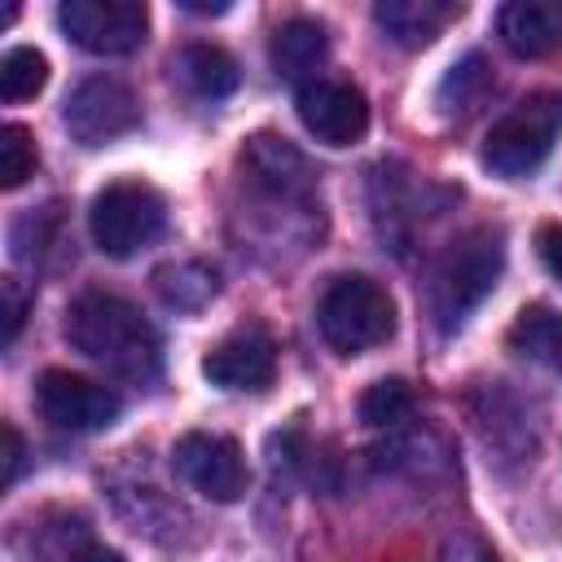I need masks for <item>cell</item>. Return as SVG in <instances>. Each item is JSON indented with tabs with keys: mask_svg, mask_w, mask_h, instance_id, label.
<instances>
[{
	"mask_svg": "<svg viewBox=\"0 0 562 562\" xmlns=\"http://www.w3.org/2000/svg\"><path fill=\"white\" fill-rule=\"evenodd\" d=\"M457 13H461V4H448V0H382L373 9V22L382 26V35L391 44L426 48Z\"/></svg>",
	"mask_w": 562,
	"mask_h": 562,
	"instance_id": "15",
	"label": "cell"
},
{
	"mask_svg": "<svg viewBox=\"0 0 562 562\" xmlns=\"http://www.w3.org/2000/svg\"><path fill=\"white\" fill-rule=\"evenodd\" d=\"M202 373L224 391H263L277 373V342L263 325H237L202 356Z\"/></svg>",
	"mask_w": 562,
	"mask_h": 562,
	"instance_id": "11",
	"label": "cell"
},
{
	"mask_svg": "<svg viewBox=\"0 0 562 562\" xmlns=\"http://www.w3.org/2000/svg\"><path fill=\"white\" fill-rule=\"evenodd\" d=\"M66 338L75 351L97 360L105 373L127 382L158 378V334L136 303L105 290H83L66 312Z\"/></svg>",
	"mask_w": 562,
	"mask_h": 562,
	"instance_id": "1",
	"label": "cell"
},
{
	"mask_svg": "<svg viewBox=\"0 0 562 562\" xmlns=\"http://www.w3.org/2000/svg\"><path fill=\"white\" fill-rule=\"evenodd\" d=\"M329 53V35L316 18H290L277 26L272 44H268V57H272V70L285 79V83H312V75L321 70Z\"/></svg>",
	"mask_w": 562,
	"mask_h": 562,
	"instance_id": "16",
	"label": "cell"
},
{
	"mask_svg": "<svg viewBox=\"0 0 562 562\" xmlns=\"http://www.w3.org/2000/svg\"><path fill=\"white\" fill-rule=\"evenodd\" d=\"M88 228H92V241L105 255L127 259L140 246H149V241L162 237V228H167V202L145 180H114V184H105L92 198Z\"/></svg>",
	"mask_w": 562,
	"mask_h": 562,
	"instance_id": "5",
	"label": "cell"
},
{
	"mask_svg": "<svg viewBox=\"0 0 562 562\" xmlns=\"http://www.w3.org/2000/svg\"><path fill=\"white\" fill-rule=\"evenodd\" d=\"M496 31L509 53L544 57L562 44V0H514L496 13Z\"/></svg>",
	"mask_w": 562,
	"mask_h": 562,
	"instance_id": "13",
	"label": "cell"
},
{
	"mask_svg": "<svg viewBox=\"0 0 562 562\" xmlns=\"http://www.w3.org/2000/svg\"><path fill=\"white\" fill-rule=\"evenodd\" d=\"M61 119L79 145H110L140 123V105L127 83H119L110 75H92L70 88Z\"/></svg>",
	"mask_w": 562,
	"mask_h": 562,
	"instance_id": "9",
	"label": "cell"
},
{
	"mask_svg": "<svg viewBox=\"0 0 562 562\" xmlns=\"http://www.w3.org/2000/svg\"><path fill=\"white\" fill-rule=\"evenodd\" d=\"M88 562H123V558H119L114 549H105V544H97V549L88 553Z\"/></svg>",
	"mask_w": 562,
	"mask_h": 562,
	"instance_id": "28",
	"label": "cell"
},
{
	"mask_svg": "<svg viewBox=\"0 0 562 562\" xmlns=\"http://www.w3.org/2000/svg\"><path fill=\"white\" fill-rule=\"evenodd\" d=\"M241 176L255 189H268L272 198L307 193V162L281 136H250V145L241 149Z\"/></svg>",
	"mask_w": 562,
	"mask_h": 562,
	"instance_id": "14",
	"label": "cell"
},
{
	"mask_svg": "<svg viewBox=\"0 0 562 562\" xmlns=\"http://www.w3.org/2000/svg\"><path fill=\"white\" fill-rule=\"evenodd\" d=\"M536 250H540V263L562 281V224H544L536 237Z\"/></svg>",
	"mask_w": 562,
	"mask_h": 562,
	"instance_id": "27",
	"label": "cell"
},
{
	"mask_svg": "<svg viewBox=\"0 0 562 562\" xmlns=\"http://www.w3.org/2000/svg\"><path fill=\"white\" fill-rule=\"evenodd\" d=\"M171 465L193 492H202L206 501H220V505L237 501L250 483V470H246V457H241L237 439L211 435V430L180 435L176 448H171Z\"/></svg>",
	"mask_w": 562,
	"mask_h": 562,
	"instance_id": "7",
	"label": "cell"
},
{
	"mask_svg": "<svg viewBox=\"0 0 562 562\" xmlns=\"http://www.w3.org/2000/svg\"><path fill=\"white\" fill-rule=\"evenodd\" d=\"M299 119L321 145H356L369 127V101L356 83L312 79L299 88Z\"/></svg>",
	"mask_w": 562,
	"mask_h": 562,
	"instance_id": "10",
	"label": "cell"
},
{
	"mask_svg": "<svg viewBox=\"0 0 562 562\" xmlns=\"http://www.w3.org/2000/svg\"><path fill=\"white\" fill-rule=\"evenodd\" d=\"M413 413V391L400 378H382L360 395V422L364 426H395Z\"/></svg>",
	"mask_w": 562,
	"mask_h": 562,
	"instance_id": "22",
	"label": "cell"
},
{
	"mask_svg": "<svg viewBox=\"0 0 562 562\" xmlns=\"http://www.w3.org/2000/svg\"><path fill=\"white\" fill-rule=\"evenodd\" d=\"M487 88H492V66H487V57H483V53H470V57H461V61L443 75L435 101H439L443 114H465V110H474V105L483 101Z\"/></svg>",
	"mask_w": 562,
	"mask_h": 562,
	"instance_id": "20",
	"label": "cell"
},
{
	"mask_svg": "<svg viewBox=\"0 0 562 562\" xmlns=\"http://www.w3.org/2000/svg\"><path fill=\"white\" fill-rule=\"evenodd\" d=\"M509 347L544 369L562 373V316L553 307H522L509 325Z\"/></svg>",
	"mask_w": 562,
	"mask_h": 562,
	"instance_id": "18",
	"label": "cell"
},
{
	"mask_svg": "<svg viewBox=\"0 0 562 562\" xmlns=\"http://www.w3.org/2000/svg\"><path fill=\"white\" fill-rule=\"evenodd\" d=\"M35 404L48 426L75 430V435L105 430L123 413V400L110 386H101L83 373H70V369H44L35 382Z\"/></svg>",
	"mask_w": 562,
	"mask_h": 562,
	"instance_id": "8",
	"label": "cell"
},
{
	"mask_svg": "<svg viewBox=\"0 0 562 562\" xmlns=\"http://www.w3.org/2000/svg\"><path fill=\"white\" fill-rule=\"evenodd\" d=\"M35 162H40V154H35L31 132L22 123H4L0 127V184L18 189L26 176H35Z\"/></svg>",
	"mask_w": 562,
	"mask_h": 562,
	"instance_id": "23",
	"label": "cell"
},
{
	"mask_svg": "<svg viewBox=\"0 0 562 562\" xmlns=\"http://www.w3.org/2000/svg\"><path fill=\"white\" fill-rule=\"evenodd\" d=\"M171 70L189 83V92H198V97H211V101H220V97H228L237 83H241V70H237V61L220 48V44H184L176 57H171Z\"/></svg>",
	"mask_w": 562,
	"mask_h": 562,
	"instance_id": "17",
	"label": "cell"
},
{
	"mask_svg": "<svg viewBox=\"0 0 562 562\" xmlns=\"http://www.w3.org/2000/svg\"><path fill=\"white\" fill-rule=\"evenodd\" d=\"M316 329L338 356H360L395 334V303L369 277H334L316 303Z\"/></svg>",
	"mask_w": 562,
	"mask_h": 562,
	"instance_id": "3",
	"label": "cell"
},
{
	"mask_svg": "<svg viewBox=\"0 0 562 562\" xmlns=\"http://www.w3.org/2000/svg\"><path fill=\"white\" fill-rule=\"evenodd\" d=\"M92 549L88 518L75 509H44L13 531V553L22 562H88Z\"/></svg>",
	"mask_w": 562,
	"mask_h": 562,
	"instance_id": "12",
	"label": "cell"
},
{
	"mask_svg": "<svg viewBox=\"0 0 562 562\" xmlns=\"http://www.w3.org/2000/svg\"><path fill=\"white\" fill-rule=\"evenodd\" d=\"M61 31L97 57H123L145 44L149 9L140 0H66L57 9Z\"/></svg>",
	"mask_w": 562,
	"mask_h": 562,
	"instance_id": "6",
	"label": "cell"
},
{
	"mask_svg": "<svg viewBox=\"0 0 562 562\" xmlns=\"http://www.w3.org/2000/svg\"><path fill=\"white\" fill-rule=\"evenodd\" d=\"M439 562H501V558L492 553V544H487L479 531L452 527V531L443 536V544H439Z\"/></svg>",
	"mask_w": 562,
	"mask_h": 562,
	"instance_id": "24",
	"label": "cell"
},
{
	"mask_svg": "<svg viewBox=\"0 0 562 562\" xmlns=\"http://www.w3.org/2000/svg\"><path fill=\"white\" fill-rule=\"evenodd\" d=\"M558 132H562V92L553 88L527 92L509 114L492 123L483 140V167L505 180H522L549 158Z\"/></svg>",
	"mask_w": 562,
	"mask_h": 562,
	"instance_id": "4",
	"label": "cell"
},
{
	"mask_svg": "<svg viewBox=\"0 0 562 562\" xmlns=\"http://www.w3.org/2000/svg\"><path fill=\"white\" fill-rule=\"evenodd\" d=\"M48 83V57L40 48H9L0 61V97L4 101H31Z\"/></svg>",
	"mask_w": 562,
	"mask_h": 562,
	"instance_id": "21",
	"label": "cell"
},
{
	"mask_svg": "<svg viewBox=\"0 0 562 562\" xmlns=\"http://www.w3.org/2000/svg\"><path fill=\"white\" fill-rule=\"evenodd\" d=\"M0 439H4V479H0V483L13 487L18 474H22V457H26V452H22V435H18L13 422H4V426H0Z\"/></svg>",
	"mask_w": 562,
	"mask_h": 562,
	"instance_id": "26",
	"label": "cell"
},
{
	"mask_svg": "<svg viewBox=\"0 0 562 562\" xmlns=\"http://www.w3.org/2000/svg\"><path fill=\"white\" fill-rule=\"evenodd\" d=\"M505 268V233L501 228H470L461 233L430 272V316L443 334L461 329L470 312L496 290Z\"/></svg>",
	"mask_w": 562,
	"mask_h": 562,
	"instance_id": "2",
	"label": "cell"
},
{
	"mask_svg": "<svg viewBox=\"0 0 562 562\" xmlns=\"http://www.w3.org/2000/svg\"><path fill=\"white\" fill-rule=\"evenodd\" d=\"M154 290L167 307L198 312L206 299H215L220 281H215V268H206L198 259H180V263H167V268L154 272Z\"/></svg>",
	"mask_w": 562,
	"mask_h": 562,
	"instance_id": "19",
	"label": "cell"
},
{
	"mask_svg": "<svg viewBox=\"0 0 562 562\" xmlns=\"http://www.w3.org/2000/svg\"><path fill=\"white\" fill-rule=\"evenodd\" d=\"M0 294H4V334H0V342L9 347L18 338V329H22V321H26V290L18 281H4Z\"/></svg>",
	"mask_w": 562,
	"mask_h": 562,
	"instance_id": "25",
	"label": "cell"
}]
</instances>
